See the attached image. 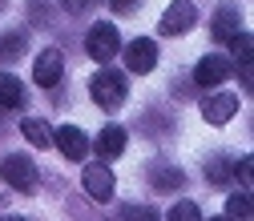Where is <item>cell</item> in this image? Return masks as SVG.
Instances as JSON below:
<instances>
[{
    "instance_id": "1",
    "label": "cell",
    "mask_w": 254,
    "mask_h": 221,
    "mask_svg": "<svg viewBox=\"0 0 254 221\" xmlns=\"http://www.w3.org/2000/svg\"><path fill=\"white\" fill-rule=\"evenodd\" d=\"M89 92H93V101H97L101 109L113 113V109L125 105V92H129V88H125V77L117 69H97L93 81H89Z\"/></svg>"
},
{
    "instance_id": "2",
    "label": "cell",
    "mask_w": 254,
    "mask_h": 221,
    "mask_svg": "<svg viewBox=\"0 0 254 221\" xmlns=\"http://www.w3.org/2000/svg\"><path fill=\"white\" fill-rule=\"evenodd\" d=\"M0 177H4L12 189H20V193H33L37 181H41V173H37V165H33V157H24V153H8L4 161H0Z\"/></svg>"
},
{
    "instance_id": "3",
    "label": "cell",
    "mask_w": 254,
    "mask_h": 221,
    "mask_svg": "<svg viewBox=\"0 0 254 221\" xmlns=\"http://www.w3.org/2000/svg\"><path fill=\"white\" fill-rule=\"evenodd\" d=\"M81 181H85V193H89L93 201H109L113 189H117V177H113L109 161H93V165H85Z\"/></svg>"
},
{
    "instance_id": "4",
    "label": "cell",
    "mask_w": 254,
    "mask_h": 221,
    "mask_svg": "<svg viewBox=\"0 0 254 221\" xmlns=\"http://www.w3.org/2000/svg\"><path fill=\"white\" fill-rule=\"evenodd\" d=\"M85 48H89L93 60H113L121 52V33L113 24H93L89 37H85Z\"/></svg>"
},
{
    "instance_id": "5",
    "label": "cell",
    "mask_w": 254,
    "mask_h": 221,
    "mask_svg": "<svg viewBox=\"0 0 254 221\" xmlns=\"http://www.w3.org/2000/svg\"><path fill=\"white\" fill-rule=\"evenodd\" d=\"M194 20H198V8L190 4V0H174V4L162 12V37H182V33H190L194 28Z\"/></svg>"
},
{
    "instance_id": "6",
    "label": "cell",
    "mask_w": 254,
    "mask_h": 221,
    "mask_svg": "<svg viewBox=\"0 0 254 221\" xmlns=\"http://www.w3.org/2000/svg\"><path fill=\"white\" fill-rule=\"evenodd\" d=\"M230 56H222V52H206L202 60H198V65H194V81L202 85V88H218L222 81H226L230 77Z\"/></svg>"
},
{
    "instance_id": "7",
    "label": "cell",
    "mask_w": 254,
    "mask_h": 221,
    "mask_svg": "<svg viewBox=\"0 0 254 221\" xmlns=\"http://www.w3.org/2000/svg\"><path fill=\"white\" fill-rule=\"evenodd\" d=\"M234 113H238V97H234V92H206V97H202L206 125H226Z\"/></svg>"
},
{
    "instance_id": "8",
    "label": "cell",
    "mask_w": 254,
    "mask_h": 221,
    "mask_svg": "<svg viewBox=\"0 0 254 221\" xmlns=\"http://www.w3.org/2000/svg\"><path fill=\"white\" fill-rule=\"evenodd\" d=\"M61 73H65V56H61L57 48L37 52V60H33V81H37L41 88H53V85L61 81Z\"/></svg>"
},
{
    "instance_id": "9",
    "label": "cell",
    "mask_w": 254,
    "mask_h": 221,
    "mask_svg": "<svg viewBox=\"0 0 254 221\" xmlns=\"http://www.w3.org/2000/svg\"><path fill=\"white\" fill-rule=\"evenodd\" d=\"M153 65H157V44L149 37L125 44V69H129V73H141L145 77V73H153Z\"/></svg>"
},
{
    "instance_id": "10",
    "label": "cell",
    "mask_w": 254,
    "mask_h": 221,
    "mask_svg": "<svg viewBox=\"0 0 254 221\" xmlns=\"http://www.w3.org/2000/svg\"><path fill=\"white\" fill-rule=\"evenodd\" d=\"M53 145L65 153V157H85V149H89V137L77 129V125H57V133H53Z\"/></svg>"
},
{
    "instance_id": "11",
    "label": "cell",
    "mask_w": 254,
    "mask_h": 221,
    "mask_svg": "<svg viewBox=\"0 0 254 221\" xmlns=\"http://www.w3.org/2000/svg\"><path fill=\"white\" fill-rule=\"evenodd\" d=\"M210 33H214V41H234V37L242 33V12H238L234 4H222V8L214 12Z\"/></svg>"
},
{
    "instance_id": "12",
    "label": "cell",
    "mask_w": 254,
    "mask_h": 221,
    "mask_svg": "<svg viewBox=\"0 0 254 221\" xmlns=\"http://www.w3.org/2000/svg\"><path fill=\"white\" fill-rule=\"evenodd\" d=\"M24 101H28V92H24L20 77L16 73H0V105L4 109H24Z\"/></svg>"
},
{
    "instance_id": "13",
    "label": "cell",
    "mask_w": 254,
    "mask_h": 221,
    "mask_svg": "<svg viewBox=\"0 0 254 221\" xmlns=\"http://www.w3.org/2000/svg\"><path fill=\"white\" fill-rule=\"evenodd\" d=\"M125 153V129L121 125H105V129L97 133V157H121Z\"/></svg>"
},
{
    "instance_id": "14",
    "label": "cell",
    "mask_w": 254,
    "mask_h": 221,
    "mask_svg": "<svg viewBox=\"0 0 254 221\" xmlns=\"http://www.w3.org/2000/svg\"><path fill=\"white\" fill-rule=\"evenodd\" d=\"M149 185L157 189V193H174V189L186 185V173L174 169V165H153V169H149Z\"/></svg>"
},
{
    "instance_id": "15",
    "label": "cell",
    "mask_w": 254,
    "mask_h": 221,
    "mask_svg": "<svg viewBox=\"0 0 254 221\" xmlns=\"http://www.w3.org/2000/svg\"><path fill=\"white\" fill-rule=\"evenodd\" d=\"M20 133H24V141H28V145H37V149L53 145V129H49L45 121H37V117H28V121L20 125Z\"/></svg>"
},
{
    "instance_id": "16",
    "label": "cell",
    "mask_w": 254,
    "mask_h": 221,
    "mask_svg": "<svg viewBox=\"0 0 254 221\" xmlns=\"http://www.w3.org/2000/svg\"><path fill=\"white\" fill-rule=\"evenodd\" d=\"M226 221H250V189H238V193L226 197Z\"/></svg>"
},
{
    "instance_id": "17",
    "label": "cell",
    "mask_w": 254,
    "mask_h": 221,
    "mask_svg": "<svg viewBox=\"0 0 254 221\" xmlns=\"http://www.w3.org/2000/svg\"><path fill=\"white\" fill-rule=\"evenodd\" d=\"M24 48H28L24 33H4V37H0V60H16Z\"/></svg>"
},
{
    "instance_id": "18",
    "label": "cell",
    "mask_w": 254,
    "mask_h": 221,
    "mask_svg": "<svg viewBox=\"0 0 254 221\" xmlns=\"http://www.w3.org/2000/svg\"><path fill=\"white\" fill-rule=\"evenodd\" d=\"M230 52H234V60H238V69H250V33H238L234 41H230ZM230 60V65H234Z\"/></svg>"
},
{
    "instance_id": "19",
    "label": "cell",
    "mask_w": 254,
    "mask_h": 221,
    "mask_svg": "<svg viewBox=\"0 0 254 221\" xmlns=\"http://www.w3.org/2000/svg\"><path fill=\"white\" fill-rule=\"evenodd\" d=\"M166 221H202V209H198L194 201H178V205L166 213Z\"/></svg>"
},
{
    "instance_id": "20",
    "label": "cell",
    "mask_w": 254,
    "mask_h": 221,
    "mask_svg": "<svg viewBox=\"0 0 254 221\" xmlns=\"http://www.w3.org/2000/svg\"><path fill=\"white\" fill-rule=\"evenodd\" d=\"M206 177H210V181H218V185H226V181H230V161H226V157H210Z\"/></svg>"
},
{
    "instance_id": "21",
    "label": "cell",
    "mask_w": 254,
    "mask_h": 221,
    "mask_svg": "<svg viewBox=\"0 0 254 221\" xmlns=\"http://www.w3.org/2000/svg\"><path fill=\"white\" fill-rule=\"evenodd\" d=\"M121 221H157V209H149V205H121Z\"/></svg>"
},
{
    "instance_id": "22",
    "label": "cell",
    "mask_w": 254,
    "mask_h": 221,
    "mask_svg": "<svg viewBox=\"0 0 254 221\" xmlns=\"http://www.w3.org/2000/svg\"><path fill=\"white\" fill-rule=\"evenodd\" d=\"M109 8H113V12H133L137 0H109Z\"/></svg>"
},
{
    "instance_id": "23",
    "label": "cell",
    "mask_w": 254,
    "mask_h": 221,
    "mask_svg": "<svg viewBox=\"0 0 254 221\" xmlns=\"http://www.w3.org/2000/svg\"><path fill=\"white\" fill-rule=\"evenodd\" d=\"M238 177H242V189H250V157L238 161Z\"/></svg>"
},
{
    "instance_id": "24",
    "label": "cell",
    "mask_w": 254,
    "mask_h": 221,
    "mask_svg": "<svg viewBox=\"0 0 254 221\" xmlns=\"http://www.w3.org/2000/svg\"><path fill=\"white\" fill-rule=\"evenodd\" d=\"M89 4H93V0H65V8H69V12H85Z\"/></svg>"
},
{
    "instance_id": "25",
    "label": "cell",
    "mask_w": 254,
    "mask_h": 221,
    "mask_svg": "<svg viewBox=\"0 0 254 221\" xmlns=\"http://www.w3.org/2000/svg\"><path fill=\"white\" fill-rule=\"evenodd\" d=\"M0 221H24V217H0Z\"/></svg>"
},
{
    "instance_id": "26",
    "label": "cell",
    "mask_w": 254,
    "mask_h": 221,
    "mask_svg": "<svg viewBox=\"0 0 254 221\" xmlns=\"http://www.w3.org/2000/svg\"><path fill=\"white\" fill-rule=\"evenodd\" d=\"M206 221H226V217H206Z\"/></svg>"
}]
</instances>
